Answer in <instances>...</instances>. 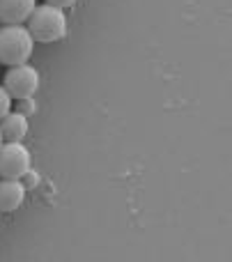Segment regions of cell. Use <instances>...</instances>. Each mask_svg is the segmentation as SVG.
Segmentation results:
<instances>
[{"label": "cell", "instance_id": "1", "mask_svg": "<svg viewBox=\"0 0 232 262\" xmlns=\"http://www.w3.org/2000/svg\"><path fill=\"white\" fill-rule=\"evenodd\" d=\"M28 30H30L32 39L39 44H53L67 35V16L55 5L44 3L39 7L35 5L32 14L28 16Z\"/></svg>", "mask_w": 232, "mask_h": 262}, {"label": "cell", "instance_id": "10", "mask_svg": "<svg viewBox=\"0 0 232 262\" xmlns=\"http://www.w3.org/2000/svg\"><path fill=\"white\" fill-rule=\"evenodd\" d=\"M49 5H55V7L64 9V7H72V5H76V0H46Z\"/></svg>", "mask_w": 232, "mask_h": 262}, {"label": "cell", "instance_id": "5", "mask_svg": "<svg viewBox=\"0 0 232 262\" xmlns=\"http://www.w3.org/2000/svg\"><path fill=\"white\" fill-rule=\"evenodd\" d=\"M35 9V0H0V23H23Z\"/></svg>", "mask_w": 232, "mask_h": 262}, {"label": "cell", "instance_id": "4", "mask_svg": "<svg viewBox=\"0 0 232 262\" xmlns=\"http://www.w3.org/2000/svg\"><path fill=\"white\" fill-rule=\"evenodd\" d=\"M39 88V74L32 64H14L9 67V72L5 74V90L9 92L12 99H28L32 97Z\"/></svg>", "mask_w": 232, "mask_h": 262}, {"label": "cell", "instance_id": "2", "mask_svg": "<svg viewBox=\"0 0 232 262\" xmlns=\"http://www.w3.org/2000/svg\"><path fill=\"white\" fill-rule=\"evenodd\" d=\"M35 51V39L23 23H5L0 28V64H23Z\"/></svg>", "mask_w": 232, "mask_h": 262}, {"label": "cell", "instance_id": "6", "mask_svg": "<svg viewBox=\"0 0 232 262\" xmlns=\"http://www.w3.org/2000/svg\"><path fill=\"white\" fill-rule=\"evenodd\" d=\"M23 198H26V186L18 180L0 182V212H14V209H18Z\"/></svg>", "mask_w": 232, "mask_h": 262}, {"label": "cell", "instance_id": "12", "mask_svg": "<svg viewBox=\"0 0 232 262\" xmlns=\"http://www.w3.org/2000/svg\"><path fill=\"white\" fill-rule=\"evenodd\" d=\"M0 214H3V212H0Z\"/></svg>", "mask_w": 232, "mask_h": 262}, {"label": "cell", "instance_id": "7", "mask_svg": "<svg viewBox=\"0 0 232 262\" xmlns=\"http://www.w3.org/2000/svg\"><path fill=\"white\" fill-rule=\"evenodd\" d=\"M0 134H3V140H7V143H12V140L21 143L28 136V118L23 113H18V111L7 113L0 120Z\"/></svg>", "mask_w": 232, "mask_h": 262}, {"label": "cell", "instance_id": "11", "mask_svg": "<svg viewBox=\"0 0 232 262\" xmlns=\"http://www.w3.org/2000/svg\"><path fill=\"white\" fill-rule=\"evenodd\" d=\"M5 143V140H3V134H0V145H3Z\"/></svg>", "mask_w": 232, "mask_h": 262}, {"label": "cell", "instance_id": "3", "mask_svg": "<svg viewBox=\"0 0 232 262\" xmlns=\"http://www.w3.org/2000/svg\"><path fill=\"white\" fill-rule=\"evenodd\" d=\"M30 152L18 140L0 145V177L3 180H21L30 170Z\"/></svg>", "mask_w": 232, "mask_h": 262}, {"label": "cell", "instance_id": "8", "mask_svg": "<svg viewBox=\"0 0 232 262\" xmlns=\"http://www.w3.org/2000/svg\"><path fill=\"white\" fill-rule=\"evenodd\" d=\"M9 108H12V97L5 90V85H0V120L9 113Z\"/></svg>", "mask_w": 232, "mask_h": 262}, {"label": "cell", "instance_id": "9", "mask_svg": "<svg viewBox=\"0 0 232 262\" xmlns=\"http://www.w3.org/2000/svg\"><path fill=\"white\" fill-rule=\"evenodd\" d=\"M18 113H23L26 118L35 113V101H32V97H28V99H18Z\"/></svg>", "mask_w": 232, "mask_h": 262}]
</instances>
